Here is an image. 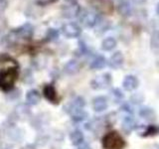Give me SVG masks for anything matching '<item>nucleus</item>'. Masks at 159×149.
<instances>
[{
  "label": "nucleus",
  "mask_w": 159,
  "mask_h": 149,
  "mask_svg": "<svg viewBox=\"0 0 159 149\" xmlns=\"http://www.w3.org/2000/svg\"><path fill=\"white\" fill-rule=\"evenodd\" d=\"M102 144L106 149H119L123 146V140L117 132L112 131L103 137Z\"/></svg>",
  "instance_id": "nucleus-1"
},
{
  "label": "nucleus",
  "mask_w": 159,
  "mask_h": 149,
  "mask_svg": "<svg viewBox=\"0 0 159 149\" xmlns=\"http://www.w3.org/2000/svg\"><path fill=\"white\" fill-rule=\"evenodd\" d=\"M79 19L81 23L87 28H92L96 26V24L98 21V13L92 11V10H82L81 13L79 15Z\"/></svg>",
  "instance_id": "nucleus-2"
},
{
  "label": "nucleus",
  "mask_w": 159,
  "mask_h": 149,
  "mask_svg": "<svg viewBox=\"0 0 159 149\" xmlns=\"http://www.w3.org/2000/svg\"><path fill=\"white\" fill-rule=\"evenodd\" d=\"M111 84V76L107 73L94 78L91 82V86L93 89H102L107 88Z\"/></svg>",
  "instance_id": "nucleus-3"
},
{
  "label": "nucleus",
  "mask_w": 159,
  "mask_h": 149,
  "mask_svg": "<svg viewBox=\"0 0 159 149\" xmlns=\"http://www.w3.org/2000/svg\"><path fill=\"white\" fill-rule=\"evenodd\" d=\"M62 32L68 38H77L82 33V29L76 23H67L63 25Z\"/></svg>",
  "instance_id": "nucleus-4"
},
{
  "label": "nucleus",
  "mask_w": 159,
  "mask_h": 149,
  "mask_svg": "<svg viewBox=\"0 0 159 149\" xmlns=\"http://www.w3.org/2000/svg\"><path fill=\"white\" fill-rule=\"evenodd\" d=\"M16 33L18 39H30L33 36L34 33V28L31 24H24L23 26H21L20 28H18L17 30L14 31Z\"/></svg>",
  "instance_id": "nucleus-5"
},
{
  "label": "nucleus",
  "mask_w": 159,
  "mask_h": 149,
  "mask_svg": "<svg viewBox=\"0 0 159 149\" xmlns=\"http://www.w3.org/2000/svg\"><path fill=\"white\" fill-rule=\"evenodd\" d=\"M84 106H86V102H84V97H77L76 98H74L65 108H67V111L70 114H72L73 112L80 111V109H84Z\"/></svg>",
  "instance_id": "nucleus-6"
},
{
  "label": "nucleus",
  "mask_w": 159,
  "mask_h": 149,
  "mask_svg": "<svg viewBox=\"0 0 159 149\" xmlns=\"http://www.w3.org/2000/svg\"><path fill=\"white\" fill-rule=\"evenodd\" d=\"M82 9L78 4H69L63 9V16L65 18H75L80 15Z\"/></svg>",
  "instance_id": "nucleus-7"
},
{
  "label": "nucleus",
  "mask_w": 159,
  "mask_h": 149,
  "mask_svg": "<svg viewBox=\"0 0 159 149\" xmlns=\"http://www.w3.org/2000/svg\"><path fill=\"white\" fill-rule=\"evenodd\" d=\"M107 98L104 97H97L93 101V108L96 112H102L107 108Z\"/></svg>",
  "instance_id": "nucleus-8"
},
{
  "label": "nucleus",
  "mask_w": 159,
  "mask_h": 149,
  "mask_svg": "<svg viewBox=\"0 0 159 149\" xmlns=\"http://www.w3.org/2000/svg\"><path fill=\"white\" fill-rule=\"evenodd\" d=\"M123 55L121 52H116L111 55V57L109 58V62H108V65L109 67L114 69V70H117L120 68L122 65H123Z\"/></svg>",
  "instance_id": "nucleus-9"
},
{
  "label": "nucleus",
  "mask_w": 159,
  "mask_h": 149,
  "mask_svg": "<svg viewBox=\"0 0 159 149\" xmlns=\"http://www.w3.org/2000/svg\"><path fill=\"white\" fill-rule=\"evenodd\" d=\"M122 87L127 92H130L135 89L138 87V79L136 77L132 76V74H129L124 78L123 82H122Z\"/></svg>",
  "instance_id": "nucleus-10"
},
{
  "label": "nucleus",
  "mask_w": 159,
  "mask_h": 149,
  "mask_svg": "<svg viewBox=\"0 0 159 149\" xmlns=\"http://www.w3.org/2000/svg\"><path fill=\"white\" fill-rule=\"evenodd\" d=\"M40 99H41V96H40L39 92L37 89H30L26 93V101L31 106H36L39 103Z\"/></svg>",
  "instance_id": "nucleus-11"
},
{
  "label": "nucleus",
  "mask_w": 159,
  "mask_h": 149,
  "mask_svg": "<svg viewBox=\"0 0 159 149\" xmlns=\"http://www.w3.org/2000/svg\"><path fill=\"white\" fill-rule=\"evenodd\" d=\"M70 139H71V142L73 145L79 146V145H81L82 143H84V137L81 130H74L70 134Z\"/></svg>",
  "instance_id": "nucleus-12"
},
{
  "label": "nucleus",
  "mask_w": 159,
  "mask_h": 149,
  "mask_svg": "<svg viewBox=\"0 0 159 149\" xmlns=\"http://www.w3.org/2000/svg\"><path fill=\"white\" fill-rule=\"evenodd\" d=\"M122 130L125 133H130L134 128H135V121L133 120V118L130 116H126L123 118L122 120Z\"/></svg>",
  "instance_id": "nucleus-13"
},
{
  "label": "nucleus",
  "mask_w": 159,
  "mask_h": 149,
  "mask_svg": "<svg viewBox=\"0 0 159 149\" xmlns=\"http://www.w3.org/2000/svg\"><path fill=\"white\" fill-rule=\"evenodd\" d=\"M106 66H107V60L102 56H97L92 61V63L89 64V67L93 70H102Z\"/></svg>",
  "instance_id": "nucleus-14"
},
{
  "label": "nucleus",
  "mask_w": 159,
  "mask_h": 149,
  "mask_svg": "<svg viewBox=\"0 0 159 149\" xmlns=\"http://www.w3.org/2000/svg\"><path fill=\"white\" fill-rule=\"evenodd\" d=\"M80 70V64L75 61V60H71L69 61L64 67V71L65 73H67L68 74H74L79 72Z\"/></svg>",
  "instance_id": "nucleus-15"
},
{
  "label": "nucleus",
  "mask_w": 159,
  "mask_h": 149,
  "mask_svg": "<svg viewBox=\"0 0 159 149\" xmlns=\"http://www.w3.org/2000/svg\"><path fill=\"white\" fill-rule=\"evenodd\" d=\"M116 47V40L112 37H107L102 42V49L103 51H111Z\"/></svg>",
  "instance_id": "nucleus-16"
},
{
  "label": "nucleus",
  "mask_w": 159,
  "mask_h": 149,
  "mask_svg": "<svg viewBox=\"0 0 159 149\" xmlns=\"http://www.w3.org/2000/svg\"><path fill=\"white\" fill-rule=\"evenodd\" d=\"M139 115L142 118L146 119V120H153L155 118V113H154L153 109L149 107H142L139 111Z\"/></svg>",
  "instance_id": "nucleus-17"
},
{
  "label": "nucleus",
  "mask_w": 159,
  "mask_h": 149,
  "mask_svg": "<svg viewBox=\"0 0 159 149\" xmlns=\"http://www.w3.org/2000/svg\"><path fill=\"white\" fill-rule=\"evenodd\" d=\"M18 37L15 32H11L7 34L6 36H4L2 39V44L4 45L5 47H8V46H11V45L15 44L17 42Z\"/></svg>",
  "instance_id": "nucleus-18"
},
{
  "label": "nucleus",
  "mask_w": 159,
  "mask_h": 149,
  "mask_svg": "<svg viewBox=\"0 0 159 149\" xmlns=\"http://www.w3.org/2000/svg\"><path fill=\"white\" fill-rule=\"evenodd\" d=\"M118 12L120 15L123 16H127L131 12V6L127 1H122L121 3H119L118 6Z\"/></svg>",
  "instance_id": "nucleus-19"
},
{
  "label": "nucleus",
  "mask_w": 159,
  "mask_h": 149,
  "mask_svg": "<svg viewBox=\"0 0 159 149\" xmlns=\"http://www.w3.org/2000/svg\"><path fill=\"white\" fill-rule=\"evenodd\" d=\"M150 44H151V49L153 50V52L159 54V31L153 33Z\"/></svg>",
  "instance_id": "nucleus-20"
},
{
  "label": "nucleus",
  "mask_w": 159,
  "mask_h": 149,
  "mask_svg": "<svg viewBox=\"0 0 159 149\" xmlns=\"http://www.w3.org/2000/svg\"><path fill=\"white\" fill-rule=\"evenodd\" d=\"M71 115H72L73 120L77 121V122H80V121L84 120V119L87 118L88 114H87L86 111H84V109H80V111H77L73 112Z\"/></svg>",
  "instance_id": "nucleus-21"
},
{
  "label": "nucleus",
  "mask_w": 159,
  "mask_h": 149,
  "mask_svg": "<svg viewBox=\"0 0 159 149\" xmlns=\"http://www.w3.org/2000/svg\"><path fill=\"white\" fill-rule=\"evenodd\" d=\"M44 93H45V97H46L49 101L54 102L56 99V92L52 86H47L46 88H44Z\"/></svg>",
  "instance_id": "nucleus-22"
},
{
  "label": "nucleus",
  "mask_w": 159,
  "mask_h": 149,
  "mask_svg": "<svg viewBox=\"0 0 159 149\" xmlns=\"http://www.w3.org/2000/svg\"><path fill=\"white\" fill-rule=\"evenodd\" d=\"M97 25V30H96V33H98V34H102L103 32H106L107 30L108 29L109 27V22L107 21H103V20H101V21H98V23L96 24Z\"/></svg>",
  "instance_id": "nucleus-23"
},
{
  "label": "nucleus",
  "mask_w": 159,
  "mask_h": 149,
  "mask_svg": "<svg viewBox=\"0 0 159 149\" xmlns=\"http://www.w3.org/2000/svg\"><path fill=\"white\" fill-rule=\"evenodd\" d=\"M111 97H112V98L114 99V101L118 102V101H120V99L123 98V94L118 88H113L112 91L111 92Z\"/></svg>",
  "instance_id": "nucleus-24"
},
{
  "label": "nucleus",
  "mask_w": 159,
  "mask_h": 149,
  "mask_svg": "<svg viewBox=\"0 0 159 149\" xmlns=\"http://www.w3.org/2000/svg\"><path fill=\"white\" fill-rule=\"evenodd\" d=\"M48 35H49V37H51L52 40H54V39H57L59 37V32L55 29H49Z\"/></svg>",
  "instance_id": "nucleus-25"
},
{
  "label": "nucleus",
  "mask_w": 159,
  "mask_h": 149,
  "mask_svg": "<svg viewBox=\"0 0 159 149\" xmlns=\"http://www.w3.org/2000/svg\"><path fill=\"white\" fill-rule=\"evenodd\" d=\"M8 6V1L7 0H0V13H2L3 11L6 10Z\"/></svg>",
  "instance_id": "nucleus-26"
},
{
  "label": "nucleus",
  "mask_w": 159,
  "mask_h": 149,
  "mask_svg": "<svg viewBox=\"0 0 159 149\" xmlns=\"http://www.w3.org/2000/svg\"><path fill=\"white\" fill-rule=\"evenodd\" d=\"M79 149H91V147L86 143H82L81 145H79Z\"/></svg>",
  "instance_id": "nucleus-27"
},
{
  "label": "nucleus",
  "mask_w": 159,
  "mask_h": 149,
  "mask_svg": "<svg viewBox=\"0 0 159 149\" xmlns=\"http://www.w3.org/2000/svg\"><path fill=\"white\" fill-rule=\"evenodd\" d=\"M68 4H77L78 0H65Z\"/></svg>",
  "instance_id": "nucleus-28"
},
{
  "label": "nucleus",
  "mask_w": 159,
  "mask_h": 149,
  "mask_svg": "<svg viewBox=\"0 0 159 149\" xmlns=\"http://www.w3.org/2000/svg\"><path fill=\"white\" fill-rule=\"evenodd\" d=\"M156 13L159 15V2H158V4H157V6H156Z\"/></svg>",
  "instance_id": "nucleus-29"
}]
</instances>
